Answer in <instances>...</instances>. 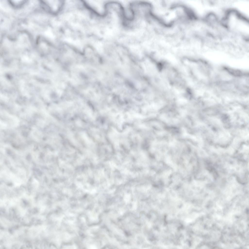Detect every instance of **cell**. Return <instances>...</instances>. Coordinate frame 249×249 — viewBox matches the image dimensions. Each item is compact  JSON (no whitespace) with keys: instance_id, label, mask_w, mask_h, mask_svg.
Listing matches in <instances>:
<instances>
[{"instance_id":"1","label":"cell","mask_w":249,"mask_h":249,"mask_svg":"<svg viewBox=\"0 0 249 249\" xmlns=\"http://www.w3.org/2000/svg\"><path fill=\"white\" fill-rule=\"evenodd\" d=\"M57 0H41L40 3L45 10L52 14H56L62 8V3Z\"/></svg>"},{"instance_id":"2","label":"cell","mask_w":249,"mask_h":249,"mask_svg":"<svg viewBox=\"0 0 249 249\" xmlns=\"http://www.w3.org/2000/svg\"><path fill=\"white\" fill-rule=\"evenodd\" d=\"M9 1L11 6L15 8L20 7L26 2V1L24 0H10Z\"/></svg>"}]
</instances>
